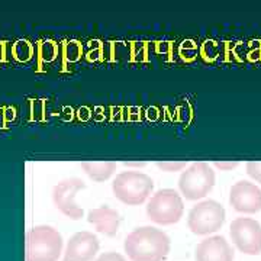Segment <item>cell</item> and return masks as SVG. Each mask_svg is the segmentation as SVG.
<instances>
[{"mask_svg":"<svg viewBox=\"0 0 261 261\" xmlns=\"http://www.w3.org/2000/svg\"><path fill=\"white\" fill-rule=\"evenodd\" d=\"M123 250L130 261H163L170 252V238L154 226H141L128 233Z\"/></svg>","mask_w":261,"mask_h":261,"instance_id":"cell-1","label":"cell"},{"mask_svg":"<svg viewBox=\"0 0 261 261\" xmlns=\"http://www.w3.org/2000/svg\"><path fill=\"white\" fill-rule=\"evenodd\" d=\"M63 237L49 225L31 228L25 237L27 261H58L63 252Z\"/></svg>","mask_w":261,"mask_h":261,"instance_id":"cell-2","label":"cell"},{"mask_svg":"<svg viewBox=\"0 0 261 261\" xmlns=\"http://www.w3.org/2000/svg\"><path fill=\"white\" fill-rule=\"evenodd\" d=\"M154 189L152 178L140 171H123L113 180L112 190L116 199L125 205L144 203Z\"/></svg>","mask_w":261,"mask_h":261,"instance_id":"cell-3","label":"cell"},{"mask_svg":"<svg viewBox=\"0 0 261 261\" xmlns=\"http://www.w3.org/2000/svg\"><path fill=\"white\" fill-rule=\"evenodd\" d=\"M185 214L181 196L173 189H161L151 196L147 205L148 218L159 225L177 224Z\"/></svg>","mask_w":261,"mask_h":261,"instance_id":"cell-4","label":"cell"},{"mask_svg":"<svg viewBox=\"0 0 261 261\" xmlns=\"http://www.w3.org/2000/svg\"><path fill=\"white\" fill-rule=\"evenodd\" d=\"M215 186V171L205 161L190 164L178 178V189L187 200H199L209 195Z\"/></svg>","mask_w":261,"mask_h":261,"instance_id":"cell-5","label":"cell"},{"mask_svg":"<svg viewBox=\"0 0 261 261\" xmlns=\"http://www.w3.org/2000/svg\"><path fill=\"white\" fill-rule=\"evenodd\" d=\"M225 209L216 200H203L195 205L187 216V226L195 235H209L222 228Z\"/></svg>","mask_w":261,"mask_h":261,"instance_id":"cell-6","label":"cell"},{"mask_svg":"<svg viewBox=\"0 0 261 261\" xmlns=\"http://www.w3.org/2000/svg\"><path fill=\"white\" fill-rule=\"evenodd\" d=\"M229 233L235 247L247 255L261 254V225L251 218H237L232 221Z\"/></svg>","mask_w":261,"mask_h":261,"instance_id":"cell-7","label":"cell"},{"mask_svg":"<svg viewBox=\"0 0 261 261\" xmlns=\"http://www.w3.org/2000/svg\"><path fill=\"white\" fill-rule=\"evenodd\" d=\"M86 189L82 178L71 177L61 180L53 189V202L57 209L67 218L79 221L83 218V209L75 203V195Z\"/></svg>","mask_w":261,"mask_h":261,"instance_id":"cell-8","label":"cell"},{"mask_svg":"<svg viewBox=\"0 0 261 261\" xmlns=\"http://www.w3.org/2000/svg\"><path fill=\"white\" fill-rule=\"evenodd\" d=\"M229 203L240 214H257L261 211V189L250 181H238L231 187Z\"/></svg>","mask_w":261,"mask_h":261,"instance_id":"cell-9","label":"cell"},{"mask_svg":"<svg viewBox=\"0 0 261 261\" xmlns=\"http://www.w3.org/2000/svg\"><path fill=\"white\" fill-rule=\"evenodd\" d=\"M99 248L100 244L93 232H77L68 240L61 261H92L99 252Z\"/></svg>","mask_w":261,"mask_h":261,"instance_id":"cell-10","label":"cell"},{"mask_svg":"<svg viewBox=\"0 0 261 261\" xmlns=\"http://www.w3.org/2000/svg\"><path fill=\"white\" fill-rule=\"evenodd\" d=\"M232 247L221 235L205 238L197 244L195 251L196 261H233Z\"/></svg>","mask_w":261,"mask_h":261,"instance_id":"cell-11","label":"cell"},{"mask_svg":"<svg viewBox=\"0 0 261 261\" xmlns=\"http://www.w3.org/2000/svg\"><path fill=\"white\" fill-rule=\"evenodd\" d=\"M87 221L89 224L93 225L97 232L103 233L106 237H115L119 229L121 215L116 209L103 205L100 207L92 209L87 215Z\"/></svg>","mask_w":261,"mask_h":261,"instance_id":"cell-12","label":"cell"},{"mask_svg":"<svg viewBox=\"0 0 261 261\" xmlns=\"http://www.w3.org/2000/svg\"><path fill=\"white\" fill-rule=\"evenodd\" d=\"M84 173L94 181H105L112 176L116 170L115 161H83Z\"/></svg>","mask_w":261,"mask_h":261,"instance_id":"cell-13","label":"cell"},{"mask_svg":"<svg viewBox=\"0 0 261 261\" xmlns=\"http://www.w3.org/2000/svg\"><path fill=\"white\" fill-rule=\"evenodd\" d=\"M155 166L167 173H174V171H180L181 168L187 166V161H157Z\"/></svg>","mask_w":261,"mask_h":261,"instance_id":"cell-14","label":"cell"},{"mask_svg":"<svg viewBox=\"0 0 261 261\" xmlns=\"http://www.w3.org/2000/svg\"><path fill=\"white\" fill-rule=\"evenodd\" d=\"M247 173L252 180L258 181L261 185V161H248L247 163Z\"/></svg>","mask_w":261,"mask_h":261,"instance_id":"cell-15","label":"cell"},{"mask_svg":"<svg viewBox=\"0 0 261 261\" xmlns=\"http://www.w3.org/2000/svg\"><path fill=\"white\" fill-rule=\"evenodd\" d=\"M94 261H128L122 254L119 252H113V251H109V252H105L102 254L99 258H96Z\"/></svg>","mask_w":261,"mask_h":261,"instance_id":"cell-16","label":"cell"},{"mask_svg":"<svg viewBox=\"0 0 261 261\" xmlns=\"http://www.w3.org/2000/svg\"><path fill=\"white\" fill-rule=\"evenodd\" d=\"M240 163L238 161H214V166L219 170H224V171H228V170H232L238 166Z\"/></svg>","mask_w":261,"mask_h":261,"instance_id":"cell-17","label":"cell"},{"mask_svg":"<svg viewBox=\"0 0 261 261\" xmlns=\"http://www.w3.org/2000/svg\"><path fill=\"white\" fill-rule=\"evenodd\" d=\"M125 166H138V167H142V166H145V163H132V161H125Z\"/></svg>","mask_w":261,"mask_h":261,"instance_id":"cell-18","label":"cell"}]
</instances>
